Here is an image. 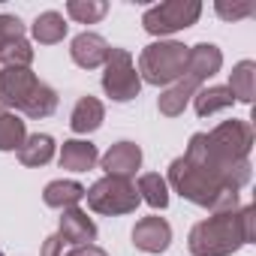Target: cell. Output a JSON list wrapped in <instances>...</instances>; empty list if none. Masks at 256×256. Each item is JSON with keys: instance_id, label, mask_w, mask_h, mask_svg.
Returning <instances> with one entry per match:
<instances>
[{"instance_id": "obj_19", "label": "cell", "mask_w": 256, "mask_h": 256, "mask_svg": "<svg viewBox=\"0 0 256 256\" xmlns=\"http://www.w3.org/2000/svg\"><path fill=\"white\" fill-rule=\"evenodd\" d=\"M66 30H70L66 18H64L60 12H54V10L40 12V16L34 18V24H30V36H34V42H40V46H54V42H64Z\"/></svg>"}, {"instance_id": "obj_20", "label": "cell", "mask_w": 256, "mask_h": 256, "mask_svg": "<svg viewBox=\"0 0 256 256\" xmlns=\"http://www.w3.org/2000/svg\"><path fill=\"white\" fill-rule=\"evenodd\" d=\"M54 139L48 136V133H34V136H28L24 142H22V148H18V160H22V166H30V169H40V166H46V163H52L54 160Z\"/></svg>"}, {"instance_id": "obj_30", "label": "cell", "mask_w": 256, "mask_h": 256, "mask_svg": "<svg viewBox=\"0 0 256 256\" xmlns=\"http://www.w3.org/2000/svg\"><path fill=\"white\" fill-rule=\"evenodd\" d=\"M40 256H64V238L60 235H48L42 241V253Z\"/></svg>"}, {"instance_id": "obj_10", "label": "cell", "mask_w": 256, "mask_h": 256, "mask_svg": "<svg viewBox=\"0 0 256 256\" xmlns=\"http://www.w3.org/2000/svg\"><path fill=\"white\" fill-rule=\"evenodd\" d=\"M100 166L106 175H114V178H130L142 169V148L136 142H114L102 157H100Z\"/></svg>"}, {"instance_id": "obj_14", "label": "cell", "mask_w": 256, "mask_h": 256, "mask_svg": "<svg viewBox=\"0 0 256 256\" xmlns=\"http://www.w3.org/2000/svg\"><path fill=\"white\" fill-rule=\"evenodd\" d=\"M58 235L64 238V244H94L96 241V223L88 217V211L82 208H66L60 211V226H58Z\"/></svg>"}, {"instance_id": "obj_16", "label": "cell", "mask_w": 256, "mask_h": 256, "mask_svg": "<svg viewBox=\"0 0 256 256\" xmlns=\"http://www.w3.org/2000/svg\"><path fill=\"white\" fill-rule=\"evenodd\" d=\"M106 120V106L96 100V96H82L76 106H72V114H70V126H72V133L78 136H88V133H96L100 126Z\"/></svg>"}, {"instance_id": "obj_2", "label": "cell", "mask_w": 256, "mask_h": 256, "mask_svg": "<svg viewBox=\"0 0 256 256\" xmlns=\"http://www.w3.org/2000/svg\"><path fill=\"white\" fill-rule=\"evenodd\" d=\"M166 184L187 202L208 208L211 214H226V211H238V193L223 190L214 178H208L205 172H199L193 163H187L184 157H175L169 163V178Z\"/></svg>"}, {"instance_id": "obj_26", "label": "cell", "mask_w": 256, "mask_h": 256, "mask_svg": "<svg viewBox=\"0 0 256 256\" xmlns=\"http://www.w3.org/2000/svg\"><path fill=\"white\" fill-rule=\"evenodd\" d=\"M58 112V90L52 88V84H40L36 88V94H34V100L28 102V108L22 112L24 118H34V120H40V118H48V114H54Z\"/></svg>"}, {"instance_id": "obj_5", "label": "cell", "mask_w": 256, "mask_h": 256, "mask_svg": "<svg viewBox=\"0 0 256 256\" xmlns=\"http://www.w3.org/2000/svg\"><path fill=\"white\" fill-rule=\"evenodd\" d=\"M88 208L106 217H120V214H133L139 208V190L130 178H114V175H102L100 181H94L84 190Z\"/></svg>"}, {"instance_id": "obj_7", "label": "cell", "mask_w": 256, "mask_h": 256, "mask_svg": "<svg viewBox=\"0 0 256 256\" xmlns=\"http://www.w3.org/2000/svg\"><path fill=\"white\" fill-rule=\"evenodd\" d=\"M202 16V4L199 0H166V4H157L151 10H145L142 16V28L151 36H172L178 30H187L199 22Z\"/></svg>"}, {"instance_id": "obj_23", "label": "cell", "mask_w": 256, "mask_h": 256, "mask_svg": "<svg viewBox=\"0 0 256 256\" xmlns=\"http://www.w3.org/2000/svg\"><path fill=\"white\" fill-rule=\"evenodd\" d=\"M24 139H28V126L22 114L0 106V151H18Z\"/></svg>"}, {"instance_id": "obj_28", "label": "cell", "mask_w": 256, "mask_h": 256, "mask_svg": "<svg viewBox=\"0 0 256 256\" xmlns=\"http://www.w3.org/2000/svg\"><path fill=\"white\" fill-rule=\"evenodd\" d=\"M214 12L223 18V22H241V18H250L256 12V4H226V0H217L214 4Z\"/></svg>"}, {"instance_id": "obj_9", "label": "cell", "mask_w": 256, "mask_h": 256, "mask_svg": "<svg viewBox=\"0 0 256 256\" xmlns=\"http://www.w3.org/2000/svg\"><path fill=\"white\" fill-rule=\"evenodd\" d=\"M42 78L30 66H0V106L10 112H24Z\"/></svg>"}, {"instance_id": "obj_21", "label": "cell", "mask_w": 256, "mask_h": 256, "mask_svg": "<svg viewBox=\"0 0 256 256\" xmlns=\"http://www.w3.org/2000/svg\"><path fill=\"white\" fill-rule=\"evenodd\" d=\"M229 94L235 96V102H244L250 106L253 102V94H256V64L253 60H238L229 72Z\"/></svg>"}, {"instance_id": "obj_24", "label": "cell", "mask_w": 256, "mask_h": 256, "mask_svg": "<svg viewBox=\"0 0 256 256\" xmlns=\"http://www.w3.org/2000/svg\"><path fill=\"white\" fill-rule=\"evenodd\" d=\"M136 190H139V199H145V202H148L151 208H157V211H163V208L169 205V184H166V178H163L160 172H145V175H139Z\"/></svg>"}, {"instance_id": "obj_27", "label": "cell", "mask_w": 256, "mask_h": 256, "mask_svg": "<svg viewBox=\"0 0 256 256\" xmlns=\"http://www.w3.org/2000/svg\"><path fill=\"white\" fill-rule=\"evenodd\" d=\"M0 64L4 66H30L34 64V46L28 36H18L12 42L4 46V52H0Z\"/></svg>"}, {"instance_id": "obj_25", "label": "cell", "mask_w": 256, "mask_h": 256, "mask_svg": "<svg viewBox=\"0 0 256 256\" xmlns=\"http://www.w3.org/2000/svg\"><path fill=\"white\" fill-rule=\"evenodd\" d=\"M106 12H108L106 0H70L66 4V16L78 24H96Z\"/></svg>"}, {"instance_id": "obj_11", "label": "cell", "mask_w": 256, "mask_h": 256, "mask_svg": "<svg viewBox=\"0 0 256 256\" xmlns=\"http://www.w3.org/2000/svg\"><path fill=\"white\" fill-rule=\"evenodd\" d=\"M220 70H223V52L214 42H199V46L187 48V70H184V76L190 82H196L199 88H202V82L214 78Z\"/></svg>"}, {"instance_id": "obj_31", "label": "cell", "mask_w": 256, "mask_h": 256, "mask_svg": "<svg viewBox=\"0 0 256 256\" xmlns=\"http://www.w3.org/2000/svg\"><path fill=\"white\" fill-rule=\"evenodd\" d=\"M64 256H108L102 247H96V244H78V247H72L70 253H64Z\"/></svg>"}, {"instance_id": "obj_12", "label": "cell", "mask_w": 256, "mask_h": 256, "mask_svg": "<svg viewBox=\"0 0 256 256\" xmlns=\"http://www.w3.org/2000/svg\"><path fill=\"white\" fill-rule=\"evenodd\" d=\"M133 244L142 250V253H163L169 250L172 244V226L166 217H142L136 226H133Z\"/></svg>"}, {"instance_id": "obj_32", "label": "cell", "mask_w": 256, "mask_h": 256, "mask_svg": "<svg viewBox=\"0 0 256 256\" xmlns=\"http://www.w3.org/2000/svg\"><path fill=\"white\" fill-rule=\"evenodd\" d=\"M0 256H4V247H0Z\"/></svg>"}, {"instance_id": "obj_22", "label": "cell", "mask_w": 256, "mask_h": 256, "mask_svg": "<svg viewBox=\"0 0 256 256\" xmlns=\"http://www.w3.org/2000/svg\"><path fill=\"white\" fill-rule=\"evenodd\" d=\"M232 102H235V96L229 94L226 84H208V88H199L193 94V108H196L199 118H211V114L229 108Z\"/></svg>"}, {"instance_id": "obj_3", "label": "cell", "mask_w": 256, "mask_h": 256, "mask_svg": "<svg viewBox=\"0 0 256 256\" xmlns=\"http://www.w3.org/2000/svg\"><path fill=\"white\" fill-rule=\"evenodd\" d=\"M187 48L178 40H157L142 48L139 54V78L154 84V88H169L175 84L184 70H187Z\"/></svg>"}, {"instance_id": "obj_4", "label": "cell", "mask_w": 256, "mask_h": 256, "mask_svg": "<svg viewBox=\"0 0 256 256\" xmlns=\"http://www.w3.org/2000/svg\"><path fill=\"white\" fill-rule=\"evenodd\" d=\"M184 160L193 163L199 172H205L208 178H214L223 190H232V193H241L250 178H253V169H250V160H238V163H229V160H220L208 151L205 145V133H193L190 142H187V151H184Z\"/></svg>"}, {"instance_id": "obj_6", "label": "cell", "mask_w": 256, "mask_h": 256, "mask_svg": "<svg viewBox=\"0 0 256 256\" xmlns=\"http://www.w3.org/2000/svg\"><path fill=\"white\" fill-rule=\"evenodd\" d=\"M102 90L114 102H130L139 96L142 78H139V70L133 64V54L126 48H114V46L108 48V58L102 64Z\"/></svg>"}, {"instance_id": "obj_29", "label": "cell", "mask_w": 256, "mask_h": 256, "mask_svg": "<svg viewBox=\"0 0 256 256\" xmlns=\"http://www.w3.org/2000/svg\"><path fill=\"white\" fill-rule=\"evenodd\" d=\"M18 36H24L22 18H18V16H0V52H4L6 42H12V40H18Z\"/></svg>"}, {"instance_id": "obj_13", "label": "cell", "mask_w": 256, "mask_h": 256, "mask_svg": "<svg viewBox=\"0 0 256 256\" xmlns=\"http://www.w3.org/2000/svg\"><path fill=\"white\" fill-rule=\"evenodd\" d=\"M108 48H112V46H108L100 34L84 30V34H78V36L70 42V58H72V64L82 66V70H96V66L106 64Z\"/></svg>"}, {"instance_id": "obj_15", "label": "cell", "mask_w": 256, "mask_h": 256, "mask_svg": "<svg viewBox=\"0 0 256 256\" xmlns=\"http://www.w3.org/2000/svg\"><path fill=\"white\" fill-rule=\"evenodd\" d=\"M58 160H60V169H66V172H88L100 163V151L88 139H66L60 145Z\"/></svg>"}, {"instance_id": "obj_18", "label": "cell", "mask_w": 256, "mask_h": 256, "mask_svg": "<svg viewBox=\"0 0 256 256\" xmlns=\"http://www.w3.org/2000/svg\"><path fill=\"white\" fill-rule=\"evenodd\" d=\"M84 199V187L78 181H70V178H58V181H48L46 190H42V202L54 211H66V208H78V202Z\"/></svg>"}, {"instance_id": "obj_8", "label": "cell", "mask_w": 256, "mask_h": 256, "mask_svg": "<svg viewBox=\"0 0 256 256\" xmlns=\"http://www.w3.org/2000/svg\"><path fill=\"white\" fill-rule=\"evenodd\" d=\"M205 145L220 160H229V163L250 160V151H253V126H250V120H241V118L223 120V124L214 126L211 133H205Z\"/></svg>"}, {"instance_id": "obj_17", "label": "cell", "mask_w": 256, "mask_h": 256, "mask_svg": "<svg viewBox=\"0 0 256 256\" xmlns=\"http://www.w3.org/2000/svg\"><path fill=\"white\" fill-rule=\"evenodd\" d=\"M196 90H199V84L190 82L187 76H181L175 84H169V88L160 94V100H157L160 114H166V118H178V114H184V108L193 102V94H196Z\"/></svg>"}, {"instance_id": "obj_1", "label": "cell", "mask_w": 256, "mask_h": 256, "mask_svg": "<svg viewBox=\"0 0 256 256\" xmlns=\"http://www.w3.org/2000/svg\"><path fill=\"white\" fill-rule=\"evenodd\" d=\"M253 220H256L253 205L226 214H211L208 220H199L190 229L187 247L193 256H232L244 244H253Z\"/></svg>"}]
</instances>
